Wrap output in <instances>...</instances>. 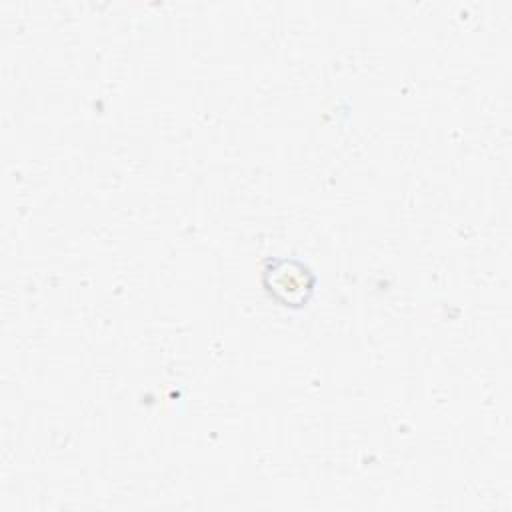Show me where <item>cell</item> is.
<instances>
[{
    "label": "cell",
    "instance_id": "6da1fadb",
    "mask_svg": "<svg viewBox=\"0 0 512 512\" xmlns=\"http://www.w3.org/2000/svg\"><path fill=\"white\" fill-rule=\"evenodd\" d=\"M314 274L294 258L268 260L264 268V286L272 298L284 306H302L314 290Z\"/></svg>",
    "mask_w": 512,
    "mask_h": 512
}]
</instances>
